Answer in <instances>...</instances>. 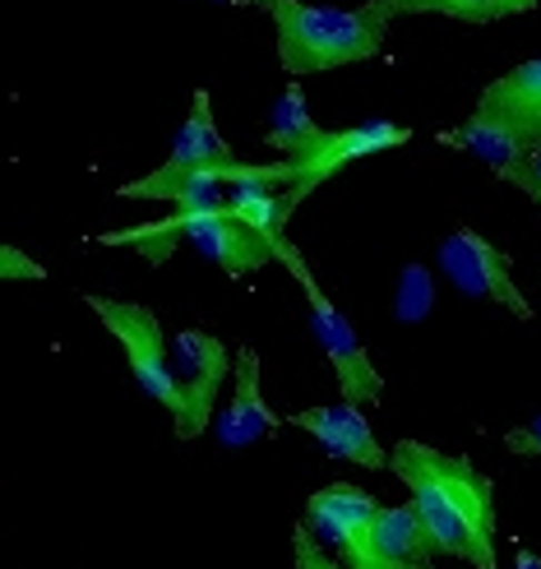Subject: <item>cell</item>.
Here are the masks:
<instances>
[{"label":"cell","instance_id":"obj_1","mask_svg":"<svg viewBox=\"0 0 541 569\" xmlns=\"http://www.w3.org/2000/svg\"><path fill=\"white\" fill-rule=\"evenodd\" d=\"M389 472L408 487V500L431 528L440 556H453L472 569H500L495 487L487 472L472 468V459L421 440H398L389 453Z\"/></svg>","mask_w":541,"mask_h":569},{"label":"cell","instance_id":"obj_2","mask_svg":"<svg viewBox=\"0 0 541 569\" xmlns=\"http://www.w3.org/2000/svg\"><path fill=\"white\" fill-rule=\"evenodd\" d=\"M305 523L343 556L348 569H435V537L417 515V505L384 509L361 487L333 481L305 500Z\"/></svg>","mask_w":541,"mask_h":569},{"label":"cell","instance_id":"obj_3","mask_svg":"<svg viewBox=\"0 0 541 569\" xmlns=\"http://www.w3.org/2000/svg\"><path fill=\"white\" fill-rule=\"evenodd\" d=\"M269 19L278 33V61L288 74H320L338 66H357L384 51L389 14L370 0L361 10L310 6V0H269Z\"/></svg>","mask_w":541,"mask_h":569},{"label":"cell","instance_id":"obj_4","mask_svg":"<svg viewBox=\"0 0 541 569\" xmlns=\"http://www.w3.org/2000/svg\"><path fill=\"white\" fill-rule=\"evenodd\" d=\"M282 264H288V273L301 282L305 306H310V329H315V338H320V352L329 357L343 398H348V403H361V408H375L380 393H384V376L375 371V366H370V352L361 348L352 320L324 297V288L315 282V273H310V264L301 260L297 246L282 250Z\"/></svg>","mask_w":541,"mask_h":569},{"label":"cell","instance_id":"obj_5","mask_svg":"<svg viewBox=\"0 0 541 569\" xmlns=\"http://www.w3.org/2000/svg\"><path fill=\"white\" fill-rule=\"evenodd\" d=\"M172 366H177V412H172V431L177 440H199L213 431L218 417V393L227 376H237V357L227 352L222 338L204 329H181L172 338Z\"/></svg>","mask_w":541,"mask_h":569},{"label":"cell","instance_id":"obj_6","mask_svg":"<svg viewBox=\"0 0 541 569\" xmlns=\"http://www.w3.org/2000/svg\"><path fill=\"white\" fill-rule=\"evenodd\" d=\"M93 306V316L107 325V333L121 343L134 385L144 389L158 408L177 412V366H172V343L158 325V316L139 301H111V297H83Z\"/></svg>","mask_w":541,"mask_h":569},{"label":"cell","instance_id":"obj_7","mask_svg":"<svg viewBox=\"0 0 541 569\" xmlns=\"http://www.w3.org/2000/svg\"><path fill=\"white\" fill-rule=\"evenodd\" d=\"M167 227L190 241L204 260H213L222 273H254L269 269L273 260H282V250L292 241H273L264 227H254L250 218H241L232 204L222 209H181L177 218H167Z\"/></svg>","mask_w":541,"mask_h":569},{"label":"cell","instance_id":"obj_8","mask_svg":"<svg viewBox=\"0 0 541 569\" xmlns=\"http://www.w3.org/2000/svg\"><path fill=\"white\" fill-rule=\"evenodd\" d=\"M440 273L459 288L463 297L477 301H495L504 310H514L519 320H532V301L519 292V278H514V260L491 246L477 227H453L440 246Z\"/></svg>","mask_w":541,"mask_h":569},{"label":"cell","instance_id":"obj_9","mask_svg":"<svg viewBox=\"0 0 541 569\" xmlns=\"http://www.w3.org/2000/svg\"><path fill=\"white\" fill-rule=\"evenodd\" d=\"M412 130L408 126H398V121H361V126H348V130H324V139L315 149H310L301 162H292V190L310 194L315 186H324L333 172H343V167L361 162V158H375L384 149H398V144H408Z\"/></svg>","mask_w":541,"mask_h":569},{"label":"cell","instance_id":"obj_10","mask_svg":"<svg viewBox=\"0 0 541 569\" xmlns=\"http://www.w3.org/2000/svg\"><path fill=\"white\" fill-rule=\"evenodd\" d=\"M297 431L315 436V445L324 453H333V459H348L357 468H389V453L384 445L375 440V431H370V417L361 403H329V408H305L297 417H288Z\"/></svg>","mask_w":541,"mask_h":569},{"label":"cell","instance_id":"obj_11","mask_svg":"<svg viewBox=\"0 0 541 569\" xmlns=\"http://www.w3.org/2000/svg\"><path fill=\"white\" fill-rule=\"evenodd\" d=\"M282 426V417L264 403V389H260V352L254 348H237V385L227 408L213 417V436L222 449H246L254 440H269Z\"/></svg>","mask_w":541,"mask_h":569},{"label":"cell","instance_id":"obj_12","mask_svg":"<svg viewBox=\"0 0 541 569\" xmlns=\"http://www.w3.org/2000/svg\"><path fill=\"white\" fill-rule=\"evenodd\" d=\"M213 167H237V153L232 144L218 134L213 126V102L209 93L199 89L194 102H190V117L186 126L177 130L172 139V153H167V162L158 167V172H149L153 181H177V177H194V172H213Z\"/></svg>","mask_w":541,"mask_h":569},{"label":"cell","instance_id":"obj_13","mask_svg":"<svg viewBox=\"0 0 541 569\" xmlns=\"http://www.w3.org/2000/svg\"><path fill=\"white\" fill-rule=\"evenodd\" d=\"M477 111H487V117L504 121L509 130H519L528 144L537 149L541 144V56H537V61L514 66L500 79H491L487 89H481Z\"/></svg>","mask_w":541,"mask_h":569},{"label":"cell","instance_id":"obj_14","mask_svg":"<svg viewBox=\"0 0 541 569\" xmlns=\"http://www.w3.org/2000/svg\"><path fill=\"white\" fill-rule=\"evenodd\" d=\"M440 144H449V149H463V153H472V158H481L491 167L495 177H504V181H514L519 177V167L528 162V153H532V144L519 134V130H509L504 121H495V117H487V111H472V117L463 121V126H453V130H444L440 134Z\"/></svg>","mask_w":541,"mask_h":569},{"label":"cell","instance_id":"obj_15","mask_svg":"<svg viewBox=\"0 0 541 569\" xmlns=\"http://www.w3.org/2000/svg\"><path fill=\"white\" fill-rule=\"evenodd\" d=\"M320 139H324V126H315V117H310L301 83H288V89H282V98L273 102V111H269L264 144L278 149V158L301 162L310 149L320 144Z\"/></svg>","mask_w":541,"mask_h":569},{"label":"cell","instance_id":"obj_16","mask_svg":"<svg viewBox=\"0 0 541 569\" xmlns=\"http://www.w3.org/2000/svg\"><path fill=\"white\" fill-rule=\"evenodd\" d=\"M375 6L393 19V14H444L459 23H495L509 14H528L541 0H375Z\"/></svg>","mask_w":541,"mask_h":569},{"label":"cell","instance_id":"obj_17","mask_svg":"<svg viewBox=\"0 0 541 569\" xmlns=\"http://www.w3.org/2000/svg\"><path fill=\"white\" fill-rule=\"evenodd\" d=\"M292 551H297V569H348L343 556H329L315 532H310V523H297L292 528Z\"/></svg>","mask_w":541,"mask_h":569},{"label":"cell","instance_id":"obj_18","mask_svg":"<svg viewBox=\"0 0 541 569\" xmlns=\"http://www.w3.org/2000/svg\"><path fill=\"white\" fill-rule=\"evenodd\" d=\"M0 278H33V282H42L47 278V269L38 264V260H28V254L19 250V246H0Z\"/></svg>","mask_w":541,"mask_h":569},{"label":"cell","instance_id":"obj_19","mask_svg":"<svg viewBox=\"0 0 541 569\" xmlns=\"http://www.w3.org/2000/svg\"><path fill=\"white\" fill-rule=\"evenodd\" d=\"M509 186H519V190L532 199V204H541V144L528 153V162L519 167V177L509 181Z\"/></svg>","mask_w":541,"mask_h":569},{"label":"cell","instance_id":"obj_20","mask_svg":"<svg viewBox=\"0 0 541 569\" xmlns=\"http://www.w3.org/2000/svg\"><path fill=\"white\" fill-rule=\"evenodd\" d=\"M509 449L514 453H541V412L528 426H519V431H509Z\"/></svg>","mask_w":541,"mask_h":569},{"label":"cell","instance_id":"obj_21","mask_svg":"<svg viewBox=\"0 0 541 569\" xmlns=\"http://www.w3.org/2000/svg\"><path fill=\"white\" fill-rule=\"evenodd\" d=\"M509 569H541V556L528 551V547H519V551H514V565H509Z\"/></svg>","mask_w":541,"mask_h":569},{"label":"cell","instance_id":"obj_22","mask_svg":"<svg viewBox=\"0 0 541 569\" xmlns=\"http://www.w3.org/2000/svg\"><path fill=\"white\" fill-rule=\"evenodd\" d=\"M218 6H269V0H218Z\"/></svg>","mask_w":541,"mask_h":569},{"label":"cell","instance_id":"obj_23","mask_svg":"<svg viewBox=\"0 0 541 569\" xmlns=\"http://www.w3.org/2000/svg\"><path fill=\"white\" fill-rule=\"evenodd\" d=\"M468 569H472V565H468Z\"/></svg>","mask_w":541,"mask_h":569}]
</instances>
